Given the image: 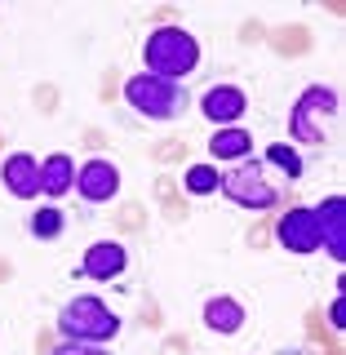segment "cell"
Instances as JSON below:
<instances>
[{
  "label": "cell",
  "instance_id": "cell-12",
  "mask_svg": "<svg viewBox=\"0 0 346 355\" xmlns=\"http://www.w3.org/2000/svg\"><path fill=\"white\" fill-rule=\"evenodd\" d=\"M71 187H76V160L71 155H62V151L44 155L40 160V196L58 200V196L71 191Z\"/></svg>",
  "mask_w": 346,
  "mask_h": 355
},
{
  "label": "cell",
  "instance_id": "cell-4",
  "mask_svg": "<svg viewBox=\"0 0 346 355\" xmlns=\"http://www.w3.org/2000/svg\"><path fill=\"white\" fill-rule=\"evenodd\" d=\"M125 103L138 111L142 120H178L191 107V98H187V85L151 76V71H138V76L125 80Z\"/></svg>",
  "mask_w": 346,
  "mask_h": 355
},
{
  "label": "cell",
  "instance_id": "cell-17",
  "mask_svg": "<svg viewBox=\"0 0 346 355\" xmlns=\"http://www.w3.org/2000/svg\"><path fill=\"white\" fill-rule=\"evenodd\" d=\"M218 178L222 173L214 169V164H191L182 182H187V191H191V196H214L218 191Z\"/></svg>",
  "mask_w": 346,
  "mask_h": 355
},
{
  "label": "cell",
  "instance_id": "cell-5",
  "mask_svg": "<svg viewBox=\"0 0 346 355\" xmlns=\"http://www.w3.org/2000/svg\"><path fill=\"white\" fill-rule=\"evenodd\" d=\"M218 191L227 196L231 205H240V209H271L275 200H280L275 187L266 182V173H262V160H253V155L236 160V169L218 178Z\"/></svg>",
  "mask_w": 346,
  "mask_h": 355
},
{
  "label": "cell",
  "instance_id": "cell-2",
  "mask_svg": "<svg viewBox=\"0 0 346 355\" xmlns=\"http://www.w3.org/2000/svg\"><path fill=\"white\" fill-rule=\"evenodd\" d=\"M53 324H58L62 342H89V347H107V342L120 333V315L103 302V297L76 293V297H67V302L58 306V320H53Z\"/></svg>",
  "mask_w": 346,
  "mask_h": 355
},
{
  "label": "cell",
  "instance_id": "cell-8",
  "mask_svg": "<svg viewBox=\"0 0 346 355\" xmlns=\"http://www.w3.org/2000/svg\"><path fill=\"white\" fill-rule=\"evenodd\" d=\"M275 236L288 253L306 258V253H320V227H315V209H288L275 227Z\"/></svg>",
  "mask_w": 346,
  "mask_h": 355
},
{
  "label": "cell",
  "instance_id": "cell-10",
  "mask_svg": "<svg viewBox=\"0 0 346 355\" xmlns=\"http://www.w3.org/2000/svg\"><path fill=\"white\" fill-rule=\"evenodd\" d=\"M315 227H320V249L342 262L346 258V200L342 196H329L315 209Z\"/></svg>",
  "mask_w": 346,
  "mask_h": 355
},
{
  "label": "cell",
  "instance_id": "cell-3",
  "mask_svg": "<svg viewBox=\"0 0 346 355\" xmlns=\"http://www.w3.org/2000/svg\"><path fill=\"white\" fill-rule=\"evenodd\" d=\"M142 62H147L151 76H164V80L182 85L200 62V40L187 27H155L147 44H142Z\"/></svg>",
  "mask_w": 346,
  "mask_h": 355
},
{
  "label": "cell",
  "instance_id": "cell-9",
  "mask_svg": "<svg viewBox=\"0 0 346 355\" xmlns=\"http://www.w3.org/2000/svg\"><path fill=\"white\" fill-rule=\"evenodd\" d=\"M125 266H129V249L120 240H94L80 258V275H89V280H116V275H125Z\"/></svg>",
  "mask_w": 346,
  "mask_h": 355
},
{
  "label": "cell",
  "instance_id": "cell-11",
  "mask_svg": "<svg viewBox=\"0 0 346 355\" xmlns=\"http://www.w3.org/2000/svg\"><path fill=\"white\" fill-rule=\"evenodd\" d=\"M0 178H5V191L14 196V200H36L40 196V160H36V155H27V151L5 155Z\"/></svg>",
  "mask_w": 346,
  "mask_h": 355
},
{
  "label": "cell",
  "instance_id": "cell-16",
  "mask_svg": "<svg viewBox=\"0 0 346 355\" xmlns=\"http://www.w3.org/2000/svg\"><path fill=\"white\" fill-rule=\"evenodd\" d=\"M266 164H275V169H284V178H302V155H297L293 142H271L266 147Z\"/></svg>",
  "mask_w": 346,
  "mask_h": 355
},
{
  "label": "cell",
  "instance_id": "cell-7",
  "mask_svg": "<svg viewBox=\"0 0 346 355\" xmlns=\"http://www.w3.org/2000/svg\"><path fill=\"white\" fill-rule=\"evenodd\" d=\"M200 111L214 129H236V120L249 111V98H244L240 85H214L205 98H200Z\"/></svg>",
  "mask_w": 346,
  "mask_h": 355
},
{
  "label": "cell",
  "instance_id": "cell-14",
  "mask_svg": "<svg viewBox=\"0 0 346 355\" xmlns=\"http://www.w3.org/2000/svg\"><path fill=\"white\" fill-rule=\"evenodd\" d=\"M249 151H253V138L244 129H214V138H209L214 160H244Z\"/></svg>",
  "mask_w": 346,
  "mask_h": 355
},
{
  "label": "cell",
  "instance_id": "cell-6",
  "mask_svg": "<svg viewBox=\"0 0 346 355\" xmlns=\"http://www.w3.org/2000/svg\"><path fill=\"white\" fill-rule=\"evenodd\" d=\"M76 191H80L85 205H107V200L120 196V169L111 160H85L76 169Z\"/></svg>",
  "mask_w": 346,
  "mask_h": 355
},
{
  "label": "cell",
  "instance_id": "cell-18",
  "mask_svg": "<svg viewBox=\"0 0 346 355\" xmlns=\"http://www.w3.org/2000/svg\"><path fill=\"white\" fill-rule=\"evenodd\" d=\"M49 355H111L107 347H89V342H62V347H53Z\"/></svg>",
  "mask_w": 346,
  "mask_h": 355
},
{
  "label": "cell",
  "instance_id": "cell-13",
  "mask_svg": "<svg viewBox=\"0 0 346 355\" xmlns=\"http://www.w3.org/2000/svg\"><path fill=\"white\" fill-rule=\"evenodd\" d=\"M205 329L222 333V338L240 333L244 329V306L236 302V297H209V302H205Z\"/></svg>",
  "mask_w": 346,
  "mask_h": 355
},
{
  "label": "cell",
  "instance_id": "cell-20",
  "mask_svg": "<svg viewBox=\"0 0 346 355\" xmlns=\"http://www.w3.org/2000/svg\"><path fill=\"white\" fill-rule=\"evenodd\" d=\"M275 355H302V351H297V347H284V351H275Z\"/></svg>",
  "mask_w": 346,
  "mask_h": 355
},
{
  "label": "cell",
  "instance_id": "cell-15",
  "mask_svg": "<svg viewBox=\"0 0 346 355\" xmlns=\"http://www.w3.org/2000/svg\"><path fill=\"white\" fill-rule=\"evenodd\" d=\"M62 227H67V214H62L58 205H40L36 214L27 218V231H31L36 240H58Z\"/></svg>",
  "mask_w": 346,
  "mask_h": 355
},
{
  "label": "cell",
  "instance_id": "cell-19",
  "mask_svg": "<svg viewBox=\"0 0 346 355\" xmlns=\"http://www.w3.org/2000/svg\"><path fill=\"white\" fill-rule=\"evenodd\" d=\"M342 315H346V306H342V297H333V306H329V320H333V329H342V324H346V320H342Z\"/></svg>",
  "mask_w": 346,
  "mask_h": 355
},
{
  "label": "cell",
  "instance_id": "cell-1",
  "mask_svg": "<svg viewBox=\"0 0 346 355\" xmlns=\"http://www.w3.org/2000/svg\"><path fill=\"white\" fill-rule=\"evenodd\" d=\"M338 129H342V98L325 85H311L302 89L293 116H288V133L293 142H306V147H329L338 142Z\"/></svg>",
  "mask_w": 346,
  "mask_h": 355
}]
</instances>
